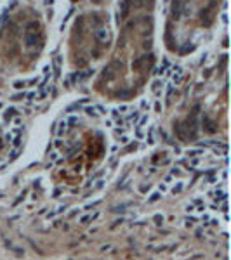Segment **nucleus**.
<instances>
[{"label": "nucleus", "mask_w": 231, "mask_h": 260, "mask_svg": "<svg viewBox=\"0 0 231 260\" xmlns=\"http://www.w3.org/2000/svg\"><path fill=\"white\" fill-rule=\"evenodd\" d=\"M153 63V56L151 54H144V56H139L136 57L134 61H132V69L134 71H137V69H142V68H146Z\"/></svg>", "instance_id": "obj_1"}, {"label": "nucleus", "mask_w": 231, "mask_h": 260, "mask_svg": "<svg viewBox=\"0 0 231 260\" xmlns=\"http://www.w3.org/2000/svg\"><path fill=\"white\" fill-rule=\"evenodd\" d=\"M120 68V63L118 61H113V63H110L108 66H104V69H103V78L106 81L113 80L116 76V69Z\"/></svg>", "instance_id": "obj_2"}, {"label": "nucleus", "mask_w": 231, "mask_h": 260, "mask_svg": "<svg viewBox=\"0 0 231 260\" xmlns=\"http://www.w3.org/2000/svg\"><path fill=\"white\" fill-rule=\"evenodd\" d=\"M91 75H94V69H91V68H87V69H83V71H75V73L70 75V76H71V83H73V85L82 83V81H85Z\"/></svg>", "instance_id": "obj_3"}, {"label": "nucleus", "mask_w": 231, "mask_h": 260, "mask_svg": "<svg viewBox=\"0 0 231 260\" xmlns=\"http://www.w3.org/2000/svg\"><path fill=\"white\" fill-rule=\"evenodd\" d=\"M94 40L98 42V43H101V45H104V43L110 42V33H108V30L104 26H98V28L94 30Z\"/></svg>", "instance_id": "obj_4"}, {"label": "nucleus", "mask_w": 231, "mask_h": 260, "mask_svg": "<svg viewBox=\"0 0 231 260\" xmlns=\"http://www.w3.org/2000/svg\"><path fill=\"white\" fill-rule=\"evenodd\" d=\"M85 113L89 114V116H101V114H106L108 109L101 104H92V106H87V108H85Z\"/></svg>", "instance_id": "obj_5"}, {"label": "nucleus", "mask_w": 231, "mask_h": 260, "mask_svg": "<svg viewBox=\"0 0 231 260\" xmlns=\"http://www.w3.org/2000/svg\"><path fill=\"white\" fill-rule=\"evenodd\" d=\"M23 38H25V45H26V47H37L38 42H40L38 31H37V33H25Z\"/></svg>", "instance_id": "obj_6"}, {"label": "nucleus", "mask_w": 231, "mask_h": 260, "mask_svg": "<svg viewBox=\"0 0 231 260\" xmlns=\"http://www.w3.org/2000/svg\"><path fill=\"white\" fill-rule=\"evenodd\" d=\"M202 125H203V129L208 132V134H214L215 130H217V127H215V122L208 116V114H203L202 116Z\"/></svg>", "instance_id": "obj_7"}, {"label": "nucleus", "mask_w": 231, "mask_h": 260, "mask_svg": "<svg viewBox=\"0 0 231 260\" xmlns=\"http://www.w3.org/2000/svg\"><path fill=\"white\" fill-rule=\"evenodd\" d=\"M182 9H184V2H174L170 5V12H172L174 19H179L182 14Z\"/></svg>", "instance_id": "obj_8"}, {"label": "nucleus", "mask_w": 231, "mask_h": 260, "mask_svg": "<svg viewBox=\"0 0 231 260\" xmlns=\"http://www.w3.org/2000/svg\"><path fill=\"white\" fill-rule=\"evenodd\" d=\"M99 215H101V211H94V213H87V215H83V217H80V219H78V224H82V226H85V224H89V222H94V220L98 219Z\"/></svg>", "instance_id": "obj_9"}, {"label": "nucleus", "mask_w": 231, "mask_h": 260, "mask_svg": "<svg viewBox=\"0 0 231 260\" xmlns=\"http://www.w3.org/2000/svg\"><path fill=\"white\" fill-rule=\"evenodd\" d=\"M68 130H70V125H68V122H66V118H64V120L59 122V127L56 129V134H58V135H64Z\"/></svg>", "instance_id": "obj_10"}, {"label": "nucleus", "mask_w": 231, "mask_h": 260, "mask_svg": "<svg viewBox=\"0 0 231 260\" xmlns=\"http://www.w3.org/2000/svg\"><path fill=\"white\" fill-rule=\"evenodd\" d=\"M87 102H89V99H87V97L80 99V101H76V102H73V104L70 106V108H66V113L70 114V113H71V111H73V109H78V108H80V106H82V104H87Z\"/></svg>", "instance_id": "obj_11"}, {"label": "nucleus", "mask_w": 231, "mask_h": 260, "mask_svg": "<svg viewBox=\"0 0 231 260\" xmlns=\"http://www.w3.org/2000/svg\"><path fill=\"white\" fill-rule=\"evenodd\" d=\"M38 28H40V26H38L37 21H30V23L25 26V33H37V31H38Z\"/></svg>", "instance_id": "obj_12"}, {"label": "nucleus", "mask_w": 231, "mask_h": 260, "mask_svg": "<svg viewBox=\"0 0 231 260\" xmlns=\"http://www.w3.org/2000/svg\"><path fill=\"white\" fill-rule=\"evenodd\" d=\"M169 66H170V61L167 59V57H164V61H162V64L158 66V69L155 71L157 75H162V73H165L167 69H169Z\"/></svg>", "instance_id": "obj_13"}, {"label": "nucleus", "mask_w": 231, "mask_h": 260, "mask_svg": "<svg viewBox=\"0 0 231 260\" xmlns=\"http://www.w3.org/2000/svg\"><path fill=\"white\" fill-rule=\"evenodd\" d=\"M139 118H141L139 111H130V113H129V116H127V122L137 125V123H139Z\"/></svg>", "instance_id": "obj_14"}, {"label": "nucleus", "mask_w": 231, "mask_h": 260, "mask_svg": "<svg viewBox=\"0 0 231 260\" xmlns=\"http://www.w3.org/2000/svg\"><path fill=\"white\" fill-rule=\"evenodd\" d=\"M118 9H120V14H122V17H125V16H127V12H129V9H130V4H129V2H120Z\"/></svg>", "instance_id": "obj_15"}, {"label": "nucleus", "mask_w": 231, "mask_h": 260, "mask_svg": "<svg viewBox=\"0 0 231 260\" xmlns=\"http://www.w3.org/2000/svg\"><path fill=\"white\" fill-rule=\"evenodd\" d=\"M66 208H68V205H61V206H58L54 211H49V213H47V217H49V219H50V217H56V215H59V213H63Z\"/></svg>", "instance_id": "obj_16"}, {"label": "nucleus", "mask_w": 231, "mask_h": 260, "mask_svg": "<svg viewBox=\"0 0 231 260\" xmlns=\"http://www.w3.org/2000/svg\"><path fill=\"white\" fill-rule=\"evenodd\" d=\"M198 155H203V151H202L200 147H198V149H188V151H186V156H188V158H195V156H198Z\"/></svg>", "instance_id": "obj_17"}, {"label": "nucleus", "mask_w": 231, "mask_h": 260, "mask_svg": "<svg viewBox=\"0 0 231 260\" xmlns=\"http://www.w3.org/2000/svg\"><path fill=\"white\" fill-rule=\"evenodd\" d=\"M16 113H17V109H16V108H9L7 111L4 113V118H5V120H10V118H12V116H14Z\"/></svg>", "instance_id": "obj_18"}, {"label": "nucleus", "mask_w": 231, "mask_h": 260, "mask_svg": "<svg viewBox=\"0 0 231 260\" xmlns=\"http://www.w3.org/2000/svg\"><path fill=\"white\" fill-rule=\"evenodd\" d=\"M174 90H176V87H174L172 83L167 87V102H170L172 101V96H174Z\"/></svg>", "instance_id": "obj_19"}, {"label": "nucleus", "mask_w": 231, "mask_h": 260, "mask_svg": "<svg viewBox=\"0 0 231 260\" xmlns=\"http://www.w3.org/2000/svg\"><path fill=\"white\" fill-rule=\"evenodd\" d=\"M103 186H104V180H103V179H99L98 182H96V186H94V187L91 189V193H89V194L96 193V191H99V189H103Z\"/></svg>", "instance_id": "obj_20"}, {"label": "nucleus", "mask_w": 231, "mask_h": 260, "mask_svg": "<svg viewBox=\"0 0 231 260\" xmlns=\"http://www.w3.org/2000/svg\"><path fill=\"white\" fill-rule=\"evenodd\" d=\"M59 71H61V56H58L54 59V73L58 75Z\"/></svg>", "instance_id": "obj_21"}, {"label": "nucleus", "mask_w": 231, "mask_h": 260, "mask_svg": "<svg viewBox=\"0 0 231 260\" xmlns=\"http://www.w3.org/2000/svg\"><path fill=\"white\" fill-rule=\"evenodd\" d=\"M146 140H148V144H153V142H155V127L149 129V134H148V137H146Z\"/></svg>", "instance_id": "obj_22"}, {"label": "nucleus", "mask_w": 231, "mask_h": 260, "mask_svg": "<svg viewBox=\"0 0 231 260\" xmlns=\"http://www.w3.org/2000/svg\"><path fill=\"white\" fill-rule=\"evenodd\" d=\"M23 99H26V92H19L16 96H12V101H23Z\"/></svg>", "instance_id": "obj_23"}, {"label": "nucleus", "mask_w": 231, "mask_h": 260, "mask_svg": "<svg viewBox=\"0 0 231 260\" xmlns=\"http://www.w3.org/2000/svg\"><path fill=\"white\" fill-rule=\"evenodd\" d=\"M160 198H162V194H160V193H155V194H151V198L148 199V203H155V201H158Z\"/></svg>", "instance_id": "obj_24"}, {"label": "nucleus", "mask_w": 231, "mask_h": 260, "mask_svg": "<svg viewBox=\"0 0 231 260\" xmlns=\"http://www.w3.org/2000/svg\"><path fill=\"white\" fill-rule=\"evenodd\" d=\"M182 189H184V186H182L181 182H179V184H177V186H174V189H172V193H174V194H179V193H181Z\"/></svg>", "instance_id": "obj_25"}, {"label": "nucleus", "mask_w": 231, "mask_h": 260, "mask_svg": "<svg viewBox=\"0 0 231 260\" xmlns=\"http://www.w3.org/2000/svg\"><path fill=\"white\" fill-rule=\"evenodd\" d=\"M19 153H21V147H19V149H12V153H10V161L16 160L17 156H19Z\"/></svg>", "instance_id": "obj_26"}, {"label": "nucleus", "mask_w": 231, "mask_h": 260, "mask_svg": "<svg viewBox=\"0 0 231 260\" xmlns=\"http://www.w3.org/2000/svg\"><path fill=\"white\" fill-rule=\"evenodd\" d=\"M160 87H162V81H160V80H155V81H153V90H155L157 94H158V90H160Z\"/></svg>", "instance_id": "obj_27"}, {"label": "nucleus", "mask_w": 231, "mask_h": 260, "mask_svg": "<svg viewBox=\"0 0 231 260\" xmlns=\"http://www.w3.org/2000/svg\"><path fill=\"white\" fill-rule=\"evenodd\" d=\"M63 83H64V87H71V85H73V83H71V76L68 75L64 80H63Z\"/></svg>", "instance_id": "obj_28"}, {"label": "nucleus", "mask_w": 231, "mask_h": 260, "mask_svg": "<svg viewBox=\"0 0 231 260\" xmlns=\"http://www.w3.org/2000/svg\"><path fill=\"white\" fill-rule=\"evenodd\" d=\"M25 85H26V81H21V80H17V81H14V87H16V89H23V87H25Z\"/></svg>", "instance_id": "obj_29"}, {"label": "nucleus", "mask_w": 231, "mask_h": 260, "mask_svg": "<svg viewBox=\"0 0 231 260\" xmlns=\"http://www.w3.org/2000/svg\"><path fill=\"white\" fill-rule=\"evenodd\" d=\"M54 146H56V147H63V146H64V142H63L61 139H56V140H54Z\"/></svg>", "instance_id": "obj_30"}, {"label": "nucleus", "mask_w": 231, "mask_h": 260, "mask_svg": "<svg viewBox=\"0 0 231 260\" xmlns=\"http://www.w3.org/2000/svg\"><path fill=\"white\" fill-rule=\"evenodd\" d=\"M184 224H186V227H191V226L195 224V219H186V220H184Z\"/></svg>", "instance_id": "obj_31"}, {"label": "nucleus", "mask_w": 231, "mask_h": 260, "mask_svg": "<svg viewBox=\"0 0 231 260\" xmlns=\"http://www.w3.org/2000/svg\"><path fill=\"white\" fill-rule=\"evenodd\" d=\"M111 248H113V244H104V246H101V252H108Z\"/></svg>", "instance_id": "obj_32"}, {"label": "nucleus", "mask_w": 231, "mask_h": 260, "mask_svg": "<svg viewBox=\"0 0 231 260\" xmlns=\"http://www.w3.org/2000/svg\"><path fill=\"white\" fill-rule=\"evenodd\" d=\"M155 222H158V224L164 222V217H162V215H155Z\"/></svg>", "instance_id": "obj_33"}, {"label": "nucleus", "mask_w": 231, "mask_h": 260, "mask_svg": "<svg viewBox=\"0 0 231 260\" xmlns=\"http://www.w3.org/2000/svg\"><path fill=\"white\" fill-rule=\"evenodd\" d=\"M127 142H129V139H127V137H122V139H120V144H127Z\"/></svg>", "instance_id": "obj_34"}, {"label": "nucleus", "mask_w": 231, "mask_h": 260, "mask_svg": "<svg viewBox=\"0 0 231 260\" xmlns=\"http://www.w3.org/2000/svg\"><path fill=\"white\" fill-rule=\"evenodd\" d=\"M186 210H188V211H193L195 208H193V205H188V206H186Z\"/></svg>", "instance_id": "obj_35"}, {"label": "nucleus", "mask_w": 231, "mask_h": 260, "mask_svg": "<svg viewBox=\"0 0 231 260\" xmlns=\"http://www.w3.org/2000/svg\"><path fill=\"white\" fill-rule=\"evenodd\" d=\"M4 17H5V16H4V14L0 16V26H2V23H4Z\"/></svg>", "instance_id": "obj_36"}, {"label": "nucleus", "mask_w": 231, "mask_h": 260, "mask_svg": "<svg viewBox=\"0 0 231 260\" xmlns=\"http://www.w3.org/2000/svg\"><path fill=\"white\" fill-rule=\"evenodd\" d=\"M0 108H2V102H0Z\"/></svg>", "instance_id": "obj_37"}]
</instances>
